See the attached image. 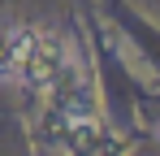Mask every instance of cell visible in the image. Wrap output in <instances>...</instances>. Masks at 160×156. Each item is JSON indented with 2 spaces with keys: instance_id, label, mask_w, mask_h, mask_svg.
Listing matches in <instances>:
<instances>
[{
  "instance_id": "2",
  "label": "cell",
  "mask_w": 160,
  "mask_h": 156,
  "mask_svg": "<svg viewBox=\"0 0 160 156\" xmlns=\"http://www.w3.org/2000/svg\"><path fill=\"white\" fill-rule=\"evenodd\" d=\"M30 35L26 26H9V30H0V74H18V65H22V56L30 48Z\"/></svg>"
},
{
  "instance_id": "1",
  "label": "cell",
  "mask_w": 160,
  "mask_h": 156,
  "mask_svg": "<svg viewBox=\"0 0 160 156\" xmlns=\"http://www.w3.org/2000/svg\"><path fill=\"white\" fill-rule=\"evenodd\" d=\"M65 65H69V56H65V48L52 35H30V48L22 56V65H18V74L26 78L35 91H52L61 82V74H65Z\"/></svg>"
}]
</instances>
